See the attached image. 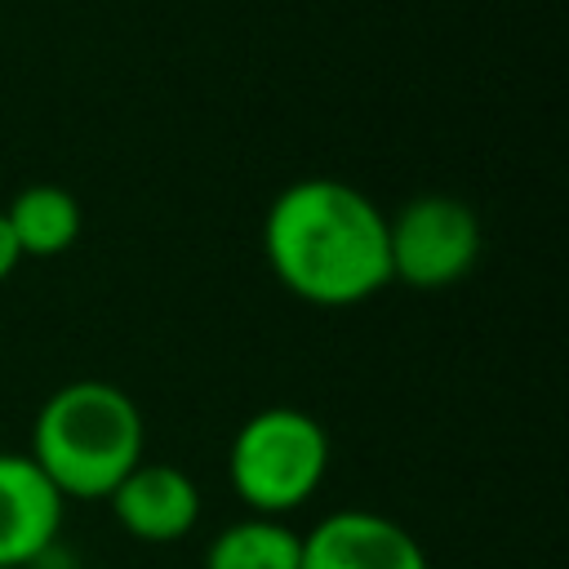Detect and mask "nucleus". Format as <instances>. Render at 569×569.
Returning a JSON list of instances; mask_svg holds the SVG:
<instances>
[{
    "instance_id": "f257e3e1",
    "label": "nucleus",
    "mask_w": 569,
    "mask_h": 569,
    "mask_svg": "<svg viewBox=\"0 0 569 569\" xmlns=\"http://www.w3.org/2000/svg\"><path fill=\"white\" fill-rule=\"evenodd\" d=\"M271 276L311 307H356L391 284L387 213L342 178H298L262 218Z\"/></svg>"
},
{
    "instance_id": "f03ea898",
    "label": "nucleus",
    "mask_w": 569,
    "mask_h": 569,
    "mask_svg": "<svg viewBox=\"0 0 569 569\" xmlns=\"http://www.w3.org/2000/svg\"><path fill=\"white\" fill-rule=\"evenodd\" d=\"M142 409L107 378L62 382L31 422V462L62 498H107L142 462Z\"/></svg>"
},
{
    "instance_id": "7ed1b4c3",
    "label": "nucleus",
    "mask_w": 569,
    "mask_h": 569,
    "mask_svg": "<svg viewBox=\"0 0 569 569\" xmlns=\"http://www.w3.org/2000/svg\"><path fill=\"white\" fill-rule=\"evenodd\" d=\"M329 471V431L298 405H267L240 422L227 449V480L258 516L302 507Z\"/></svg>"
},
{
    "instance_id": "20e7f679",
    "label": "nucleus",
    "mask_w": 569,
    "mask_h": 569,
    "mask_svg": "<svg viewBox=\"0 0 569 569\" xmlns=\"http://www.w3.org/2000/svg\"><path fill=\"white\" fill-rule=\"evenodd\" d=\"M480 258V218L471 204L445 191L405 200L387 218V262L391 280L413 289H445L462 280Z\"/></svg>"
},
{
    "instance_id": "39448f33",
    "label": "nucleus",
    "mask_w": 569,
    "mask_h": 569,
    "mask_svg": "<svg viewBox=\"0 0 569 569\" xmlns=\"http://www.w3.org/2000/svg\"><path fill=\"white\" fill-rule=\"evenodd\" d=\"M302 569H431L418 538L378 511H329L302 533Z\"/></svg>"
},
{
    "instance_id": "423d86ee",
    "label": "nucleus",
    "mask_w": 569,
    "mask_h": 569,
    "mask_svg": "<svg viewBox=\"0 0 569 569\" xmlns=\"http://www.w3.org/2000/svg\"><path fill=\"white\" fill-rule=\"evenodd\" d=\"M120 529L138 542H178L200 520V489L173 462H138L107 493Z\"/></svg>"
},
{
    "instance_id": "0eeeda50",
    "label": "nucleus",
    "mask_w": 569,
    "mask_h": 569,
    "mask_svg": "<svg viewBox=\"0 0 569 569\" xmlns=\"http://www.w3.org/2000/svg\"><path fill=\"white\" fill-rule=\"evenodd\" d=\"M67 498L31 462V453H0V569L40 560L62 525Z\"/></svg>"
},
{
    "instance_id": "6e6552de",
    "label": "nucleus",
    "mask_w": 569,
    "mask_h": 569,
    "mask_svg": "<svg viewBox=\"0 0 569 569\" xmlns=\"http://www.w3.org/2000/svg\"><path fill=\"white\" fill-rule=\"evenodd\" d=\"M0 209L18 244V258H58L80 236V204L58 182H31Z\"/></svg>"
},
{
    "instance_id": "1a4fd4ad",
    "label": "nucleus",
    "mask_w": 569,
    "mask_h": 569,
    "mask_svg": "<svg viewBox=\"0 0 569 569\" xmlns=\"http://www.w3.org/2000/svg\"><path fill=\"white\" fill-rule=\"evenodd\" d=\"M204 569H302V533L276 516H244L218 529Z\"/></svg>"
},
{
    "instance_id": "9d476101",
    "label": "nucleus",
    "mask_w": 569,
    "mask_h": 569,
    "mask_svg": "<svg viewBox=\"0 0 569 569\" xmlns=\"http://www.w3.org/2000/svg\"><path fill=\"white\" fill-rule=\"evenodd\" d=\"M18 262H22V258H18V244H13L9 222H4V209H0V280H9Z\"/></svg>"
}]
</instances>
